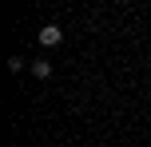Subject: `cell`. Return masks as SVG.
Wrapping results in <instances>:
<instances>
[{"label":"cell","mask_w":151,"mask_h":147,"mask_svg":"<svg viewBox=\"0 0 151 147\" xmlns=\"http://www.w3.org/2000/svg\"><path fill=\"white\" fill-rule=\"evenodd\" d=\"M60 40H64L60 24H44V28H40V44H44V48H56Z\"/></svg>","instance_id":"6da1fadb"},{"label":"cell","mask_w":151,"mask_h":147,"mask_svg":"<svg viewBox=\"0 0 151 147\" xmlns=\"http://www.w3.org/2000/svg\"><path fill=\"white\" fill-rule=\"evenodd\" d=\"M32 76L48 80V76H52V64H48V60H32Z\"/></svg>","instance_id":"7a4b0ae2"}]
</instances>
